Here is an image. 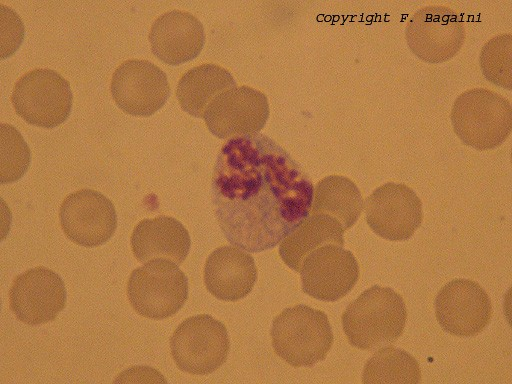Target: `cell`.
<instances>
[{
	"instance_id": "obj_3",
	"label": "cell",
	"mask_w": 512,
	"mask_h": 384,
	"mask_svg": "<svg viewBox=\"0 0 512 384\" xmlns=\"http://www.w3.org/2000/svg\"><path fill=\"white\" fill-rule=\"evenodd\" d=\"M278 356L293 367H311L327 356L333 333L327 315L306 305L284 309L270 331Z\"/></svg>"
},
{
	"instance_id": "obj_10",
	"label": "cell",
	"mask_w": 512,
	"mask_h": 384,
	"mask_svg": "<svg viewBox=\"0 0 512 384\" xmlns=\"http://www.w3.org/2000/svg\"><path fill=\"white\" fill-rule=\"evenodd\" d=\"M111 94L126 114L151 116L166 103L170 85L166 74L156 65L139 59L123 62L111 80Z\"/></svg>"
},
{
	"instance_id": "obj_6",
	"label": "cell",
	"mask_w": 512,
	"mask_h": 384,
	"mask_svg": "<svg viewBox=\"0 0 512 384\" xmlns=\"http://www.w3.org/2000/svg\"><path fill=\"white\" fill-rule=\"evenodd\" d=\"M170 349L181 371L207 375L225 363L230 341L223 323L202 314L189 317L179 324L171 336Z\"/></svg>"
},
{
	"instance_id": "obj_11",
	"label": "cell",
	"mask_w": 512,
	"mask_h": 384,
	"mask_svg": "<svg viewBox=\"0 0 512 384\" xmlns=\"http://www.w3.org/2000/svg\"><path fill=\"white\" fill-rule=\"evenodd\" d=\"M268 117L266 95L245 85L219 94L203 115L208 130L220 139L258 133Z\"/></svg>"
},
{
	"instance_id": "obj_4",
	"label": "cell",
	"mask_w": 512,
	"mask_h": 384,
	"mask_svg": "<svg viewBox=\"0 0 512 384\" xmlns=\"http://www.w3.org/2000/svg\"><path fill=\"white\" fill-rule=\"evenodd\" d=\"M450 118L456 136L465 145L481 151L500 146L511 133L510 102L484 88L461 93L453 104Z\"/></svg>"
},
{
	"instance_id": "obj_22",
	"label": "cell",
	"mask_w": 512,
	"mask_h": 384,
	"mask_svg": "<svg viewBox=\"0 0 512 384\" xmlns=\"http://www.w3.org/2000/svg\"><path fill=\"white\" fill-rule=\"evenodd\" d=\"M421 381L416 359L403 349L382 348L365 364L363 383H411Z\"/></svg>"
},
{
	"instance_id": "obj_8",
	"label": "cell",
	"mask_w": 512,
	"mask_h": 384,
	"mask_svg": "<svg viewBox=\"0 0 512 384\" xmlns=\"http://www.w3.org/2000/svg\"><path fill=\"white\" fill-rule=\"evenodd\" d=\"M466 37L458 14L443 5L425 6L408 21L405 38L411 52L422 61L438 64L452 59Z\"/></svg>"
},
{
	"instance_id": "obj_16",
	"label": "cell",
	"mask_w": 512,
	"mask_h": 384,
	"mask_svg": "<svg viewBox=\"0 0 512 384\" xmlns=\"http://www.w3.org/2000/svg\"><path fill=\"white\" fill-rule=\"evenodd\" d=\"M149 42L154 56L171 66L196 58L205 42L202 23L191 13L173 10L152 24Z\"/></svg>"
},
{
	"instance_id": "obj_7",
	"label": "cell",
	"mask_w": 512,
	"mask_h": 384,
	"mask_svg": "<svg viewBox=\"0 0 512 384\" xmlns=\"http://www.w3.org/2000/svg\"><path fill=\"white\" fill-rule=\"evenodd\" d=\"M11 102L27 123L54 128L70 115L73 95L69 82L50 69H35L15 84Z\"/></svg>"
},
{
	"instance_id": "obj_2",
	"label": "cell",
	"mask_w": 512,
	"mask_h": 384,
	"mask_svg": "<svg viewBox=\"0 0 512 384\" xmlns=\"http://www.w3.org/2000/svg\"><path fill=\"white\" fill-rule=\"evenodd\" d=\"M407 319L405 302L389 287L374 285L348 305L342 326L349 343L373 351L395 342Z\"/></svg>"
},
{
	"instance_id": "obj_19",
	"label": "cell",
	"mask_w": 512,
	"mask_h": 384,
	"mask_svg": "<svg viewBox=\"0 0 512 384\" xmlns=\"http://www.w3.org/2000/svg\"><path fill=\"white\" fill-rule=\"evenodd\" d=\"M341 223L327 214H311L281 243L279 255L283 262L296 272L305 257L325 244L344 245Z\"/></svg>"
},
{
	"instance_id": "obj_13",
	"label": "cell",
	"mask_w": 512,
	"mask_h": 384,
	"mask_svg": "<svg viewBox=\"0 0 512 384\" xmlns=\"http://www.w3.org/2000/svg\"><path fill=\"white\" fill-rule=\"evenodd\" d=\"M300 274L304 293L333 302L352 290L359 278V267L351 251L325 244L305 257Z\"/></svg>"
},
{
	"instance_id": "obj_24",
	"label": "cell",
	"mask_w": 512,
	"mask_h": 384,
	"mask_svg": "<svg viewBox=\"0 0 512 384\" xmlns=\"http://www.w3.org/2000/svg\"><path fill=\"white\" fill-rule=\"evenodd\" d=\"M30 164V150L21 134L11 125H1V183L18 180Z\"/></svg>"
},
{
	"instance_id": "obj_18",
	"label": "cell",
	"mask_w": 512,
	"mask_h": 384,
	"mask_svg": "<svg viewBox=\"0 0 512 384\" xmlns=\"http://www.w3.org/2000/svg\"><path fill=\"white\" fill-rule=\"evenodd\" d=\"M190 246L187 229L168 216L140 221L131 235L132 252L140 262L168 259L179 265L186 259Z\"/></svg>"
},
{
	"instance_id": "obj_1",
	"label": "cell",
	"mask_w": 512,
	"mask_h": 384,
	"mask_svg": "<svg viewBox=\"0 0 512 384\" xmlns=\"http://www.w3.org/2000/svg\"><path fill=\"white\" fill-rule=\"evenodd\" d=\"M309 176L276 141L261 133L230 138L211 180V199L226 240L245 251L274 248L310 214Z\"/></svg>"
},
{
	"instance_id": "obj_12",
	"label": "cell",
	"mask_w": 512,
	"mask_h": 384,
	"mask_svg": "<svg viewBox=\"0 0 512 384\" xmlns=\"http://www.w3.org/2000/svg\"><path fill=\"white\" fill-rule=\"evenodd\" d=\"M9 296L11 311L18 320L28 325L53 321L65 308L67 301L62 278L43 266L16 276Z\"/></svg>"
},
{
	"instance_id": "obj_14",
	"label": "cell",
	"mask_w": 512,
	"mask_h": 384,
	"mask_svg": "<svg viewBox=\"0 0 512 384\" xmlns=\"http://www.w3.org/2000/svg\"><path fill=\"white\" fill-rule=\"evenodd\" d=\"M435 314L446 332L458 337H471L480 333L490 322L491 300L477 282L454 279L438 292Z\"/></svg>"
},
{
	"instance_id": "obj_5",
	"label": "cell",
	"mask_w": 512,
	"mask_h": 384,
	"mask_svg": "<svg viewBox=\"0 0 512 384\" xmlns=\"http://www.w3.org/2000/svg\"><path fill=\"white\" fill-rule=\"evenodd\" d=\"M127 295L139 315L161 320L183 307L188 298V280L175 262L153 259L132 271Z\"/></svg>"
},
{
	"instance_id": "obj_9",
	"label": "cell",
	"mask_w": 512,
	"mask_h": 384,
	"mask_svg": "<svg viewBox=\"0 0 512 384\" xmlns=\"http://www.w3.org/2000/svg\"><path fill=\"white\" fill-rule=\"evenodd\" d=\"M365 215L369 227L380 237L405 241L422 223V203L407 185L388 182L366 199Z\"/></svg>"
},
{
	"instance_id": "obj_23",
	"label": "cell",
	"mask_w": 512,
	"mask_h": 384,
	"mask_svg": "<svg viewBox=\"0 0 512 384\" xmlns=\"http://www.w3.org/2000/svg\"><path fill=\"white\" fill-rule=\"evenodd\" d=\"M512 37L502 34L489 40L480 53V68L491 83L511 89Z\"/></svg>"
},
{
	"instance_id": "obj_20",
	"label": "cell",
	"mask_w": 512,
	"mask_h": 384,
	"mask_svg": "<svg viewBox=\"0 0 512 384\" xmlns=\"http://www.w3.org/2000/svg\"><path fill=\"white\" fill-rule=\"evenodd\" d=\"M235 87L236 82L228 70L216 64H203L182 75L176 96L184 112L203 118L206 108L214 98Z\"/></svg>"
},
{
	"instance_id": "obj_21",
	"label": "cell",
	"mask_w": 512,
	"mask_h": 384,
	"mask_svg": "<svg viewBox=\"0 0 512 384\" xmlns=\"http://www.w3.org/2000/svg\"><path fill=\"white\" fill-rule=\"evenodd\" d=\"M363 209V199L356 184L347 177L330 175L320 180L314 190L312 214H327L337 219L344 230L352 227Z\"/></svg>"
},
{
	"instance_id": "obj_17",
	"label": "cell",
	"mask_w": 512,
	"mask_h": 384,
	"mask_svg": "<svg viewBox=\"0 0 512 384\" xmlns=\"http://www.w3.org/2000/svg\"><path fill=\"white\" fill-rule=\"evenodd\" d=\"M256 280L255 261L241 248L221 246L206 259L204 283L217 299L240 300L251 292Z\"/></svg>"
},
{
	"instance_id": "obj_15",
	"label": "cell",
	"mask_w": 512,
	"mask_h": 384,
	"mask_svg": "<svg viewBox=\"0 0 512 384\" xmlns=\"http://www.w3.org/2000/svg\"><path fill=\"white\" fill-rule=\"evenodd\" d=\"M59 218L67 238L84 247L104 244L117 227L113 203L92 189L69 194L61 204Z\"/></svg>"
}]
</instances>
